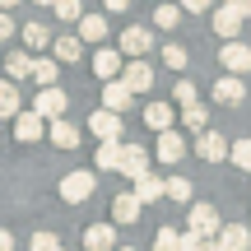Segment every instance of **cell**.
Wrapping results in <instances>:
<instances>
[{
    "instance_id": "23",
    "label": "cell",
    "mask_w": 251,
    "mask_h": 251,
    "mask_svg": "<svg viewBox=\"0 0 251 251\" xmlns=\"http://www.w3.org/2000/svg\"><path fill=\"white\" fill-rule=\"evenodd\" d=\"M19 107H24L19 84H14V79H0V121H5V117H19Z\"/></svg>"
},
{
    "instance_id": "8",
    "label": "cell",
    "mask_w": 251,
    "mask_h": 251,
    "mask_svg": "<svg viewBox=\"0 0 251 251\" xmlns=\"http://www.w3.org/2000/svg\"><path fill=\"white\" fill-rule=\"evenodd\" d=\"M191 233H200V237H219V233H224V224H219V209H214V205H191Z\"/></svg>"
},
{
    "instance_id": "15",
    "label": "cell",
    "mask_w": 251,
    "mask_h": 251,
    "mask_svg": "<svg viewBox=\"0 0 251 251\" xmlns=\"http://www.w3.org/2000/svg\"><path fill=\"white\" fill-rule=\"evenodd\" d=\"M130 102H135V93L126 89L121 79H107V84H102V107H107V112H126Z\"/></svg>"
},
{
    "instance_id": "22",
    "label": "cell",
    "mask_w": 251,
    "mask_h": 251,
    "mask_svg": "<svg viewBox=\"0 0 251 251\" xmlns=\"http://www.w3.org/2000/svg\"><path fill=\"white\" fill-rule=\"evenodd\" d=\"M56 65H61L56 56H33V79H37V89H56V75H61Z\"/></svg>"
},
{
    "instance_id": "11",
    "label": "cell",
    "mask_w": 251,
    "mask_h": 251,
    "mask_svg": "<svg viewBox=\"0 0 251 251\" xmlns=\"http://www.w3.org/2000/svg\"><path fill=\"white\" fill-rule=\"evenodd\" d=\"M242 19H247V14H237L233 5H219V9H214V33L224 37V42H233V37L242 33Z\"/></svg>"
},
{
    "instance_id": "47",
    "label": "cell",
    "mask_w": 251,
    "mask_h": 251,
    "mask_svg": "<svg viewBox=\"0 0 251 251\" xmlns=\"http://www.w3.org/2000/svg\"><path fill=\"white\" fill-rule=\"evenodd\" d=\"M121 251H135V247H121Z\"/></svg>"
},
{
    "instance_id": "32",
    "label": "cell",
    "mask_w": 251,
    "mask_h": 251,
    "mask_svg": "<svg viewBox=\"0 0 251 251\" xmlns=\"http://www.w3.org/2000/svg\"><path fill=\"white\" fill-rule=\"evenodd\" d=\"M228 163L242 168V172H251V140H237L233 149H228Z\"/></svg>"
},
{
    "instance_id": "20",
    "label": "cell",
    "mask_w": 251,
    "mask_h": 251,
    "mask_svg": "<svg viewBox=\"0 0 251 251\" xmlns=\"http://www.w3.org/2000/svg\"><path fill=\"white\" fill-rule=\"evenodd\" d=\"M140 219V196L135 191H126V196L112 200V224H135Z\"/></svg>"
},
{
    "instance_id": "42",
    "label": "cell",
    "mask_w": 251,
    "mask_h": 251,
    "mask_svg": "<svg viewBox=\"0 0 251 251\" xmlns=\"http://www.w3.org/2000/svg\"><path fill=\"white\" fill-rule=\"evenodd\" d=\"M224 5H233L237 14H251V0H224Z\"/></svg>"
},
{
    "instance_id": "43",
    "label": "cell",
    "mask_w": 251,
    "mask_h": 251,
    "mask_svg": "<svg viewBox=\"0 0 251 251\" xmlns=\"http://www.w3.org/2000/svg\"><path fill=\"white\" fill-rule=\"evenodd\" d=\"M0 251H14V237H9V228H0Z\"/></svg>"
},
{
    "instance_id": "38",
    "label": "cell",
    "mask_w": 251,
    "mask_h": 251,
    "mask_svg": "<svg viewBox=\"0 0 251 251\" xmlns=\"http://www.w3.org/2000/svg\"><path fill=\"white\" fill-rule=\"evenodd\" d=\"M33 251H61V237L56 233H33Z\"/></svg>"
},
{
    "instance_id": "19",
    "label": "cell",
    "mask_w": 251,
    "mask_h": 251,
    "mask_svg": "<svg viewBox=\"0 0 251 251\" xmlns=\"http://www.w3.org/2000/svg\"><path fill=\"white\" fill-rule=\"evenodd\" d=\"M51 51H56V61L75 65V61L84 56V37H79V33H65V37H56V42H51Z\"/></svg>"
},
{
    "instance_id": "13",
    "label": "cell",
    "mask_w": 251,
    "mask_h": 251,
    "mask_svg": "<svg viewBox=\"0 0 251 251\" xmlns=\"http://www.w3.org/2000/svg\"><path fill=\"white\" fill-rule=\"evenodd\" d=\"M84 251H117V224H93L84 233Z\"/></svg>"
},
{
    "instance_id": "25",
    "label": "cell",
    "mask_w": 251,
    "mask_h": 251,
    "mask_svg": "<svg viewBox=\"0 0 251 251\" xmlns=\"http://www.w3.org/2000/svg\"><path fill=\"white\" fill-rule=\"evenodd\" d=\"M93 168H98V172H121V140L98 144V158H93Z\"/></svg>"
},
{
    "instance_id": "34",
    "label": "cell",
    "mask_w": 251,
    "mask_h": 251,
    "mask_svg": "<svg viewBox=\"0 0 251 251\" xmlns=\"http://www.w3.org/2000/svg\"><path fill=\"white\" fill-rule=\"evenodd\" d=\"M168 200L186 205V200H191V181H186V177H168Z\"/></svg>"
},
{
    "instance_id": "31",
    "label": "cell",
    "mask_w": 251,
    "mask_h": 251,
    "mask_svg": "<svg viewBox=\"0 0 251 251\" xmlns=\"http://www.w3.org/2000/svg\"><path fill=\"white\" fill-rule=\"evenodd\" d=\"M153 251H181V233L177 228H158L153 233Z\"/></svg>"
},
{
    "instance_id": "45",
    "label": "cell",
    "mask_w": 251,
    "mask_h": 251,
    "mask_svg": "<svg viewBox=\"0 0 251 251\" xmlns=\"http://www.w3.org/2000/svg\"><path fill=\"white\" fill-rule=\"evenodd\" d=\"M209 251H224V247H219V242H209Z\"/></svg>"
},
{
    "instance_id": "33",
    "label": "cell",
    "mask_w": 251,
    "mask_h": 251,
    "mask_svg": "<svg viewBox=\"0 0 251 251\" xmlns=\"http://www.w3.org/2000/svg\"><path fill=\"white\" fill-rule=\"evenodd\" d=\"M163 65H172V70H186V47H177V42H168V47H163Z\"/></svg>"
},
{
    "instance_id": "5",
    "label": "cell",
    "mask_w": 251,
    "mask_h": 251,
    "mask_svg": "<svg viewBox=\"0 0 251 251\" xmlns=\"http://www.w3.org/2000/svg\"><path fill=\"white\" fill-rule=\"evenodd\" d=\"M149 51H153V33H149V28L135 24V28H126V33H121V56L140 61V56H149Z\"/></svg>"
},
{
    "instance_id": "18",
    "label": "cell",
    "mask_w": 251,
    "mask_h": 251,
    "mask_svg": "<svg viewBox=\"0 0 251 251\" xmlns=\"http://www.w3.org/2000/svg\"><path fill=\"white\" fill-rule=\"evenodd\" d=\"M135 196H140V205H153V200H163V196H168V181H163V177H153V172H144V177L135 181Z\"/></svg>"
},
{
    "instance_id": "1",
    "label": "cell",
    "mask_w": 251,
    "mask_h": 251,
    "mask_svg": "<svg viewBox=\"0 0 251 251\" xmlns=\"http://www.w3.org/2000/svg\"><path fill=\"white\" fill-rule=\"evenodd\" d=\"M93 186H98V177H93L89 168H75V172L61 177V200L65 205H84V200L93 196Z\"/></svg>"
},
{
    "instance_id": "9",
    "label": "cell",
    "mask_w": 251,
    "mask_h": 251,
    "mask_svg": "<svg viewBox=\"0 0 251 251\" xmlns=\"http://www.w3.org/2000/svg\"><path fill=\"white\" fill-rule=\"evenodd\" d=\"M228 149H233V144H228L219 130H200V140H196V153H200L205 163H224Z\"/></svg>"
},
{
    "instance_id": "35",
    "label": "cell",
    "mask_w": 251,
    "mask_h": 251,
    "mask_svg": "<svg viewBox=\"0 0 251 251\" xmlns=\"http://www.w3.org/2000/svg\"><path fill=\"white\" fill-rule=\"evenodd\" d=\"M51 9H56V14L65 19V24H79V19H84V9H79V0H56Z\"/></svg>"
},
{
    "instance_id": "27",
    "label": "cell",
    "mask_w": 251,
    "mask_h": 251,
    "mask_svg": "<svg viewBox=\"0 0 251 251\" xmlns=\"http://www.w3.org/2000/svg\"><path fill=\"white\" fill-rule=\"evenodd\" d=\"M79 37L84 42H102V37H107V19L102 14H84L79 19Z\"/></svg>"
},
{
    "instance_id": "46",
    "label": "cell",
    "mask_w": 251,
    "mask_h": 251,
    "mask_svg": "<svg viewBox=\"0 0 251 251\" xmlns=\"http://www.w3.org/2000/svg\"><path fill=\"white\" fill-rule=\"evenodd\" d=\"M37 5H56V0H37Z\"/></svg>"
},
{
    "instance_id": "36",
    "label": "cell",
    "mask_w": 251,
    "mask_h": 251,
    "mask_svg": "<svg viewBox=\"0 0 251 251\" xmlns=\"http://www.w3.org/2000/svg\"><path fill=\"white\" fill-rule=\"evenodd\" d=\"M172 98H177L181 107H191V102H200V98H196V84H191V79H177V89H172Z\"/></svg>"
},
{
    "instance_id": "37",
    "label": "cell",
    "mask_w": 251,
    "mask_h": 251,
    "mask_svg": "<svg viewBox=\"0 0 251 251\" xmlns=\"http://www.w3.org/2000/svg\"><path fill=\"white\" fill-rule=\"evenodd\" d=\"M209 242H214V237H200V233H181V251H209Z\"/></svg>"
},
{
    "instance_id": "41",
    "label": "cell",
    "mask_w": 251,
    "mask_h": 251,
    "mask_svg": "<svg viewBox=\"0 0 251 251\" xmlns=\"http://www.w3.org/2000/svg\"><path fill=\"white\" fill-rule=\"evenodd\" d=\"M102 5H107L112 14H121V9H130V0H102Z\"/></svg>"
},
{
    "instance_id": "26",
    "label": "cell",
    "mask_w": 251,
    "mask_h": 251,
    "mask_svg": "<svg viewBox=\"0 0 251 251\" xmlns=\"http://www.w3.org/2000/svg\"><path fill=\"white\" fill-rule=\"evenodd\" d=\"M5 70H9V79H33V56H28V51H9L5 56Z\"/></svg>"
},
{
    "instance_id": "12",
    "label": "cell",
    "mask_w": 251,
    "mask_h": 251,
    "mask_svg": "<svg viewBox=\"0 0 251 251\" xmlns=\"http://www.w3.org/2000/svg\"><path fill=\"white\" fill-rule=\"evenodd\" d=\"M47 126H51V121H42L37 112H19V117H14V135L24 144H33V140H42V135H47Z\"/></svg>"
},
{
    "instance_id": "7",
    "label": "cell",
    "mask_w": 251,
    "mask_h": 251,
    "mask_svg": "<svg viewBox=\"0 0 251 251\" xmlns=\"http://www.w3.org/2000/svg\"><path fill=\"white\" fill-rule=\"evenodd\" d=\"M219 61H224V70H228V75H247V70H251V47L233 37V42H224Z\"/></svg>"
},
{
    "instance_id": "17",
    "label": "cell",
    "mask_w": 251,
    "mask_h": 251,
    "mask_svg": "<svg viewBox=\"0 0 251 251\" xmlns=\"http://www.w3.org/2000/svg\"><path fill=\"white\" fill-rule=\"evenodd\" d=\"M121 65H126V56H117L112 47H102V51L93 56V75H98V79H121Z\"/></svg>"
},
{
    "instance_id": "21",
    "label": "cell",
    "mask_w": 251,
    "mask_h": 251,
    "mask_svg": "<svg viewBox=\"0 0 251 251\" xmlns=\"http://www.w3.org/2000/svg\"><path fill=\"white\" fill-rule=\"evenodd\" d=\"M47 135H51V144H56V149H75V144H79V126H75V121H51V126H47Z\"/></svg>"
},
{
    "instance_id": "24",
    "label": "cell",
    "mask_w": 251,
    "mask_h": 251,
    "mask_svg": "<svg viewBox=\"0 0 251 251\" xmlns=\"http://www.w3.org/2000/svg\"><path fill=\"white\" fill-rule=\"evenodd\" d=\"M144 126L149 130H172V107L168 102H144Z\"/></svg>"
},
{
    "instance_id": "44",
    "label": "cell",
    "mask_w": 251,
    "mask_h": 251,
    "mask_svg": "<svg viewBox=\"0 0 251 251\" xmlns=\"http://www.w3.org/2000/svg\"><path fill=\"white\" fill-rule=\"evenodd\" d=\"M14 5H19V0H0V9H14Z\"/></svg>"
},
{
    "instance_id": "30",
    "label": "cell",
    "mask_w": 251,
    "mask_h": 251,
    "mask_svg": "<svg viewBox=\"0 0 251 251\" xmlns=\"http://www.w3.org/2000/svg\"><path fill=\"white\" fill-rule=\"evenodd\" d=\"M181 121H186L191 130H209V112H205V102H191V107H181Z\"/></svg>"
},
{
    "instance_id": "2",
    "label": "cell",
    "mask_w": 251,
    "mask_h": 251,
    "mask_svg": "<svg viewBox=\"0 0 251 251\" xmlns=\"http://www.w3.org/2000/svg\"><path fill=\"white\" fill-rule=\"evenodd\" d=\"M65 107H70V93H65V89H37L33 93V112L42 121H61Z\"/></svg>"
},
{
    "instance_id": "14",
    "label": "cell",
    "mask_w": 251,
    "mask_h": 251,
    "mask_svg": "<svg viewBox=\"0 0 251 251\" xmlns=\"http://www.w3.org/2000/svg\"><path fill=\"white\" fill-rule=\"evenodd\" d=\"M214 98L224 102V107H242L247 89H242V75H224V79L214 84Z\"/></svg>"
},
{
    "instance_id": "40",
    "label": "cell",
    "mask_w": 251,
    "mask_h": 251,
    "mask_svg": "<svg viewBox=\"0 0 251 251\" xmlns=\"http://www.w3.org/2000/svg\"><path fill=\"white\" fill-rule=\"evenodd\" d=\"M209 5H214V0H181V9H191V14H205Z\"/></svg>"
},
{
    "instance_id": "29",
    "label": "cell",
    "mask_w": 251,
    "mask_h": 251,
    "mask_svg": "<svg viewBox=\"0 0 251 251\" xmlns=\"http://www.w3.org/2000/svg\"><path fill=\"white\" fill-rule=\"evenodd\" d=\"M153 24H158L163 33H172V28L181 24V5H158V9H153Z\"/></svg>"
},
{
    "instance_id": "28",
    "label": "cell",
    "mask_w": 251,
    "mask_h": 251,
    "mask_svg": "<svg viewBox=\"0 0 251 251\" xmlns=\"http://www.w3.org/2000/svg\"><path fill=\"white\" fill-rule=\"evenodd\" d=\"M24 42L33 47V51H37V47H51L56 37H51V28H47L42 19H33V24H24Z\"/></svg>"
},
{
    "instance_id": "10",
    "label": "cell",
    "mask_w": 251,
    "mask_h": 251,
    "mask_svg": "<svg viewBox=\"0 0 251 251\" xmlns=\"http://www.w3.org/2000/svg\"><path fill=\"white\" fill-rule=\"evenodd\" d=\"M153 153H158V163H181V158H186V140H181L177 130H158Z\"/></svg>"
},
{
    "instance_id": "39",
    "label": "cell",
    "mask_w": 251,
    "mask_h": 251,
    "mask_svg": "<svg viewBox=\"0 0 251 251\" xmlns=\"http://www.w3.org/2000/svg\"><path fill=\"white\" fill-rule=\"evenodd\" d=\"M14 37V19H9V9H0V42H9Z\"/></svg>"
},
{
    "instance_id": "3",
    "label": "cell",
    "mask_w": 251,
    "mask_h": 251,
    "mask_svg": "<svg viewBox=\"0 0 251 251\" xmlns=\"http://www.w3.org/2000/svg\"><path fill=\"white\" fill-rule=\"evenodd\" d=\"M144 172H153L149 168V149H144V144H121V177L140 181Z\"/></svg>"
},
{
    "instance_id": "4",
    "label": "cell",
    "mask_w": 251,
    "mask_h": 251,
    "mask_svg": "<svg viewBox=\"0 0 251 251\" xmlns=\"http://www.w3.org/2000/svg\"><path fill=\"white\" fill-rule=\"evenodd\" d=\"M121 84H126L130 93H149V89H153V65H149V61H126V65H121Z\"/></svg>"
},
{
    "instance_id": "6",
    "label": "cell",
    "mask_w": 251,
    "mask_h": 251,
    "mask_svg": "<svg viewBox=\"0 0 251 251\" xmlns=\"http://www.w3.org/2000/svg\"><path fill=\"white\" fill-rule=\"evenodd\" d=\"M89 130L98 135L102 144H112V140H121V112H107V107H98L89 117Z\"/></svg>"
},
{
    "instance_id": "16",
    "label": "cell",
    "mask_w": 251,
    "mask_h": 251,
    "mask_svg": "<svg viewBox=\"0 0 251 251\" xmlns=\"http://www.w3.org/2000/svg\"><path fill=\"white\" fill-rule=\"evenodd\" d=\"M214 242L224 247V251H247L251 247V228L247 224H224V233H219Z\"/></svg>"
}]
</instances>
